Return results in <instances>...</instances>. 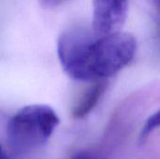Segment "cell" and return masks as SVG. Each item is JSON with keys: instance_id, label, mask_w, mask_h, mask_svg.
<instances>
[{"instance_id": "3957f363", "label": "cell", "mask_w": 160, "mask_h": 159, "mask_svg": "<svg viewBox=\"0 0 160 159\" xmlns=\"http://www.w3.org/2000/svg\"><path fill=\"white\" fill-rule=\"evenodd\" d=\"M128 10V0H93L91 29L97 36L119 32Z\"/></svg>"}, {"instance_id": "5b68a950", "label": "cell", "mask_w": 160, "mask_h": 159, "mask_svg": "<svg viewBox=\"0 0 160 159\" xmlns=\"http://www.w3.org/2000/svg\"><path fill=\"white\" fill-rule=\"evenodd\" d=\"M158 126H159V111L152 114L146 120L140 135V141L142 142H145L148 139V137L151 135V133L154 132L158 127Z\"/></svg>"}, {"instance_id": "277c9868", "label": "cell", "mask_w": 160, "mask_h": 159, "mask_svg": "<svg viewBox=\"0 0 160 159\" xmlns=\"http://www.w3.org/2000/svg\"><path fill=\"white\" fill-rule=\"evenodd\" d=\"M106 86L107 82L103 80L96 82L91 87H89L75 106L72 112L73 117L81 119L86 116L99 101L101 96L105 92Z\"/></svg>"}, {"instance_id": "ba28073f", "label": "cell", "mask_w": 160, "mask_h": 159, "mask_svg": "<svg viewBox=\"0 0 160 159\" xmlns=\"http://www.w3.org/2000/svg\"><path fill=\"white\" fill-rule=\"evenodd\" d=\"M0 159H10V157L7 155V153L4 151L1 145H0Z\"/></svg>"}, {"instance_id": "7a4b0ae2", "label": "cell", "mask_w": 160, "mask_h": 159, "mask_svg": "<svg viewBox=\"0 0 160 159\" xmlns=\"http://www.w3.org/2000/svg\"><path fill=\"white\" fill-rule=\"evenodd\" d=\"M59 121L54 110L48 105L25 106L8 120V142L18 154L33 151L47 143Z\"/></svg>"}, {"instance_id": "6da1fadb", "label": "cell", "mask_w": 160, "mask_h": 159, "mask_svg": "<svg viewBox=\"0 0 160 159\" xmlns=\"http://www.w3.org/2000/svg\"><path fill=\"white\" fill-rule=\"evenodd\" d=\"M137 51L136 38L116 32L97 36L91 28L68 27L57 40V53L66 73L79 81H103L128 66Z\"/></svg>"}, {"instance_id": "52a82bcc", "label": "cell", "mask_w": 160, "mask_h": 159, "mask_svg": "<svg viewBox=\"0 0 160 159\" xmlns=\"http://www.w3.org/2000/svg\"><path fill=\"white\" fill-rule=\"evenodd\" d=\"M66 0H38V3L44 8H53L64 3Z\"/></svg>"}, {"instance_id": "8992f818", "label": "cell", "mask_w": 160, "mask_h": 159, "mask_svg": "<svg viewBox=\"0 0 160 159\" xmlns=\"http://www.w3.org/2000/svg\"><path fill=\"white\" fill-rule=\"evenodd\" d=\"M69 159H102L100 155L93 150H81L74 155H72Z\"/></svg>"}]
</instances>
